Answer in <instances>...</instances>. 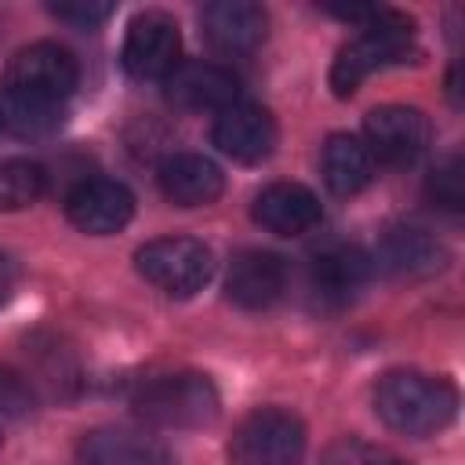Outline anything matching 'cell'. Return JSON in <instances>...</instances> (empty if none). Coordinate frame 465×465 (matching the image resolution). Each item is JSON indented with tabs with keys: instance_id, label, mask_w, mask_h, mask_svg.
Segmentation results:
<instances>
[{
	"instance_id": "cb8c5ba5",
	"label": "cell",
	"mask_w": 465,
	"mask_h": 465,
	"mask_svg": "<svg viewBox=\"0 0 465 465\" xmlns=\"http://www.w3.org/2000/svg\"><path fill=\"white\" fill-rule=\"evenodd\" d=\"M29 407H33V396H29L25 381H22L18 374H11L7 367H0V414L18 418V414H25Z\"/></svg>"
},
{
	"instance_id": "277c9868",
	"label": "cell",
	"mask_w": 465,
	"mask_h": 465,
	"mask_svg": "<svg viewBox=\"0 0 465 465\" xmlns=\"http://www.w3.org/2000/svg\"><path fill=\"white\" fill-rule=\"evenodd\" d=\"M131 407L145 425L156 429H200L211 425L218 414V389L207 374L178 371L145 381L134 392Z\"/></svg>"
},
{
	"instance_id": "5b68a950",
	"label": "cell",
	"mask_w": 465,
	"mask_h": 465,
	"mask_svg": "<svg viewBox=\"0 0 465 465\" xmlns=\"http://www.w3.org/2000/svg\"><path fill=\"white\" fill-rule=\"evenodd\" d=\"M305 425L280 407L247 414L229 440V465H302Z\"/></svg>"
},
{
	"instance_id": "d4e9b609",
	"label": "cell",
	"mask_w": 465,
	"mask_h": 465,
	"mask_svg": "<svg viewBox=\"0 0 465 465\" xmlns=\"http://www.w3.org/2000/svg\"><path fill=\"white\" fill-rule=\"evenodd\" d=\"M11 283H15V265L7 254H0V298L11 291Z\"/></svg>"
},
{
	"instance_id": "44dd1931",
	"label": "cell",
	"mask_w": 465,
	"mask_h": 465,
	"mask_svg": "<svg viewBox=\"0 0 465 465\" xmlns=\"http://www.w3.org/2000/svg\"><path fill=\"white\" fill-rule=\"evenodd\" d=\"M320 465H407V461H400L396 454H389V450L378 447V443L345 436V440H334V443L320 454Z\"/></svg>"
},
{
	"instance_id": "30bf717a",
	"label": "cell",
	"mask_w": 465,
	"mask_h": 465,
	"mask_svg": "<svg viewBox=\"0 0 465 465\" xmlns=\"http://www.w3.org/2000/svg\"><path fill=\"white\" fill-rule=\"evenodd\" d=\"M163 98L185 113H222L240 102V80L218 62H178L163 80Z\"/></svg>"
},
{
	"instance_id": "4fadbf2b",
	"label": "cell",
	"mask_w": 465,
	"mask_h": 465,
	"mask_svg": "<svg viewBox=\"0 0 465 465\" xmlns=\"http://www.w3.org/2000/svg\"><path fill=\"white\" fill-rule=\"evenodd\" d=\"M367 280H371V258L360 247H345V243L323 247L309 265V287L316 302L327 309L349 305Z\"/></svg>"
},
{
	"instance_id": "ffe728a7",
	"label": "cell",
	"mask_w": 465,
	"mask_h": 465,
	"mask_svg": "<svg viewBox=\"0 0 465 465\" xmlns=\"http://www.w3.org/2000/svg\"><path fill=\"white\" fill-rule=\"evenodd\" d=\"M47 174L36 160H0V211H25L44 196Z\"/></svg>"
},
{
	"instance_id": "52a82bcc",
	"label": "cell",
	"mask_w": 465,
	"mask_h": 465,
	"mask_svg": "<svg viewBox=\"0 0 465 465\" xmlns=\"http://www.w3.org/2000/svg\"><path fill=\"white\" fill-rule=\"evenodd\" d=\"M429 142H432V127L421 109L381 105V109H371L363 120V145L381 163L407 167L429 149Z\"/></svg>"
},
{
	"instance_id": "5bb4252c",
	"label": "cell",
	"mask_w": 465,
	"mask_h": 465,
	"mask_svg": "<svg viewBox=\"0 0 465 465\" xmlns=\"http://www.w3.org/2000/svg\"><path fill=\"white\" fill-rule=\"evenodd\" d=\"M287 291V262L272 251H240L225 276V294L240 309H269Z\"/></svg>"
},
{
	"instance_id": "6da1fadb",
	"label": "cell",
	"mask_w": 465,
	"mask_h": 465,
	"mask_svg": "<svg viewBox=\"0 0 465 465\" xmlns=\"http://www.w3.org/2000/svg\"><path fill=\"white\" fill-rule=\"evenodd\" d=\"M80 80L76 58L58 44L22 47L0 73V124L18 134H47L62 124L65 102Z\"/></svg>"
},
{
	"instance_id": "8fae6325",
	"label": "cell",
	"mask_w": 465,
	"mask_h": 465,
	"mask_svg": "<svg viewBox=\"0 0 465 465\" xmlns=\"http://www.w3.org/2000/svg\"><path fill=\"white\" fill-rule=\"evenodd\" d=\"M211 142L236 163H262L276 145V124L269 109L254 102H232L229 109L214 113Z\"/></svg>"
},
{
	"instance_id": "3957f363",
	"label": "cell",
	"mask_w": 465,
	"mask_h": 465,
	"mask_svg": "<svg viewBox=\"0 0 465 465\" xmlns=\"http://www.w3.org/2000/svg\"><path fill=\"white\" fill-rule=\"evenodd\" d=\"M414 58H418L414 22L385 7L374 22L360 25V33L338 51L331 65V87L338 98H349L371 73H381L389 65H403Z\"/></svg>"
},
{
	"instance_id": "9c48e42d",
	"label": "cell",
	"mask_w": 465,
	"mask_h": 465,
	"mask_svg": "<svg viewBox=\"0 0 465 465\" xmlns=\"http://www.w3.org/2000/svg\"><path fill=\"white\" fill-rule=\"evenodd\" d=\"M265 11L251 0H214L200 11V36L214 54L240 58L262 47L265 40Z\"/></svg>"
},
{
	"instance_id": "ba28073f",
	"label": "cell",
	"mask_w": 465,
	"mask_h": 465,
	"mask_svg": "<svg viewBox=\"0 0 465 465\" xmlns=\"http://www.w3.org/2000/svg\"><path fill=\"white\" fill-rule=\"evenodd\" d=\"M182 36L171 15L163 11H142L131 18L124 36V69L134 80H167L178 65Z\"/></svg>"
},
{
	"instance_id": "603a6c76",
	"label": "cell",
	"mask_w": 465,
	"mask_h": 465,
	"mask_svg": "<svg viewBox=\"0 0 465 465\" xmlns=\"http://www.w3.org/2000/svg\"><path fill=\"white\" fill-rule=\"evenodd\" d=\"M58 22H69L76 29H94L113 15V4H98V0H76V4H51L47 7Z\"/></svg>"
},
{
	"instance_id": "7c38bea8",
	"label": "cell",
	"mask_w": 465,
	"mask_h": 465,
	"mask_svg": "<svg viewBox=\"0 0 465 465\" xmlns=\"http://www.w3.org/2000/svg\"><path fill=\"white\" fill-rule=\"evenodd\" d=\"M69 222L87 236H109L120 232L134 214V196L127 185L113 178H87L65 196Z\"/></svg>"
},
{
	"instance_id": "8992f818",
	"label": "cell",
	"mask_w": 465,
	"mask_h": 465,
	"mask_svg": "<svg viewBox=\"0 0 465 465\" xmlns=\"http://www.w3.org/2000/svg\"><path fill=\"white\" fill-rule=\"evenodd\" d=\"M134 269L163 294L189 298L211 280L214 258L211 247L193 236H160L134 251Z\"/></svg>"
},
{
	"instance_id": "7402d4cb",
	"label": "cell",
	"mask_w": 465,
	"mask_h": 465,
	"mask_svg": "<svg viewBox=\"0 0 465 465\" xmlns=\"http://www.w3.org/2000/svg\"><path fill=\"white\" fill-rule=\"evenodd\" d=\"M429 200L440 203L443 211H461L465 207V163L461 156H447L432 174H429Z\"/></svg>"
},
{
	"instance_id": "9a60e30c",
	"label": "cell",
	"mask_w": 465,
	"mask_h": 465,
	"mask_svg": "<svg viewBox=\"0 0 465 465\" xmlns=\"http://www.w3.org/2000/svg\"><path fill=\"white\" fill-rule=\"evenodd\" d=\"M251 218L276 236H302L309 229L320 225L323 211L312 189L298 185V182H272L254 196Z\"/></svg>"
},
{
	"instance_id": "e0dca14e",
	"label": "cell",
	"mask_w": 465,
	"mask_h": 465,
	"mask_svg": "<svg viewBox=\"0 0 465 465\" xmlns=\"http://www.w3.org/2000/svg\"><path fill=\"white\" fill-rule=\"evenodd\" d=\"M80 465H174L163 440L138 429H94L76 447Z\"/></svg>"
},
{
	"instance_id": "ac0fdd59",
	"label": "cell",
	"mask_w": 465,
	"mask_h": 465,
	"mask_svg": "<svg viewBox=\"0 0 465 465\" xmlns=\"http://www.w3.org/2000/svg\"><path fill=\"white\" fill-rule=\"evenodd\" d=\"M156 182H160V193L178 203V207H203V203H214L225 189V178L218 171L214 160L200 156V153H174L160 163L156 171Z\"/></svg>"
},
{
	"instance_id": "2e32d148",
	"label": "cell",
	"mask_w": 465,
	"mask_h": 465,
	"mask_svg": "<svg viewBox=\"0 0 465 465\" xmlns=\"http://www.w3.org/2000/svg\"><path fill=\"white\" fill-rule=\"evenodd\" d=\"M374 262L400 280H418L429 272H440L447 265V247L421 225H392L378 240Z\"/></svg>"
},
{
	"instance_id": "d6986e66",
	"label": "cell",
	"mask_w": 465,
	"mask_h": 465,
	"mask_svg": "<svg viewBox=\"0 0 465 465\" xmlns=\"http://www.w3.org/2000/svg\"><path fill=\"white\" fill-rule=\"evenodd\" d=\"M320 174L323 185L334 196H356L374 178V156L356 134H331L320 153Z\"/></svg>"
},
{
	"instance_id": "7a4b0ae2",
	"label": "cell",
	"mask_w": 465,
	"mask_h": 465,
	"mask_svg": "<svg viewBox=\"0 0 465 465\" xmlns=\"http://www.w3.org/2000/svg\"><path fill=\"white\" fill-rule=\"evenodd\" d=\"M374 414L400 436H436L458 414V392L447 378L421 371H389L374 385Z\"/></svg>"
}]
</instances>
